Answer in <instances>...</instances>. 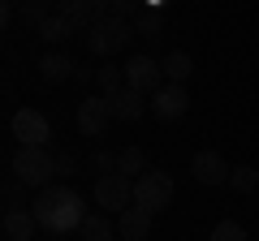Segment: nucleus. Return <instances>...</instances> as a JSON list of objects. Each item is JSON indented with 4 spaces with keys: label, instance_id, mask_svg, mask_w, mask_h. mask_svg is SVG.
<instances>
[{
    "label": "nucleus",
    "instance_id": "f257e3e1",
    "mask_svg": "<svg viewBox=\"0 0 259 241\" xmlns=\"http://www.w3.org/2000/svg\"><path fill=\"white\" fill-rule=\"evenodd\" d=\"M35 220L52 232H69V228H82L87 220V207H82V194H74L69 186H44L35 194Z\"/></svg>",
    "mask_w": 259,
    "mask_h": 241
},
{
    "label": "nucleus",
    "instance_id": "f03ea898",
    "mask_svg": "<svg viewBox=\"0 0 259 241\" xmlns=\"http://www.w3.org/2000/svg\"><path fill=\"white\" fill-rule=\"evenodd\" d=\"M13 176H18L22 186L44 190L48 181L56 176V155L48 147H22L18 155H13Z\"/></svg>",
    "mask_w": 259,
    "mask_h": 241
},
{
    "label": "nucleus",
    "instance_id": "7ed1b4c3",
    "mask_svg": "<svg viewBox=\"0 0 259 241\" xmlns=\"http://www.w3.org/2000/svg\"><path fill=\"white\" fill-rule=\"evenodd\" d=\"M173 203V176L168 172H143L139 181H134V207H143V211H164V207Z\"/></svg>",
    "mask_w": 259,
    "mask_h": 241
},
{
    "label": "nucleus",
    "instance_id": "20e7f679",
    "mask_svg": "<svg viewBox=\"0 0 259 241\" xmlns=\"http://www.w3.org/2000/svg\"><path fill=\"white\" fill-rule=\"evenodd\" d=\"M87 43H91V56H117L130 43V22L125 18H100L91 26V35H87Z\"/></svg>",
    "mask_w": 259,
    "mask_h": 241
},
{
    "label": "nucleus",
    "instance_id": "39448f33",
    "mask_svg": "<svg viewBox=\"0 0 259 241\" xmlns=\"http://www.w3.org/2000/svg\"><path fill=\"white\" fill-rule=\"evenodd\" d=\"M95 203L104 211H130V203H134V181L125 172H104L95 181Z\"/></svg>",
    "mask_w": 259,
    "mask_h": 241
},
{
    "label": "nucleus",
    "instance_id": "423d86ee",
    "mask_svg": "<svg viewBox=\"0 0 259 241\" xmlns=\"http://www.w3.org/2000/svg\"><path fill=\"white\" fill-rule=\"evenodd\" d=\"M125 86H134L139 95H156L164 86V65L151 61V56H130L125 65Z\"/></svg>",
    "mask_w": 259,
    "mask_h": 241
},
{
    "label": "nucleus",
    "instance_id": "0eeeda50",
    "mask_svg": "<svg viewBox=\"0 0 259 241\" xmlns=\"http://www.w3.org/2000/svg\"><path fill=\"white\" fill-rule=\"evenodd\" d=\"M147 108L156 112V120H182L186 108H190V95H186L182 82H164V86L147 99Z\"/></svg>",
    "mask_w": 259,
    "mask_h": 241
},
{
    "label": "nucleus",
    "instance_id": "6e6552de",
    "mask_svg": "<svg viewBox=\"0 0 259 241\" xmlns=\"http://www.w3.org/2000/svg\"><path fill=\"white\" fill-rule=\"evenodd\" d=\"M13 138H18L22 147H44V142L52 138V125H48V116H44V112L22 108L18 116H13Z\"/></svg>",
    "mask_w": 259,
    "mask_h": 241
},
{
    "label": "nucleus",
    "instance_id": "1a4fd4ad",
    "mask_svg": "<svg viewBox=\"0 0 259 241\" xmlns=\"http://www.w3.org/2000/svg\"><path fill=\"white\" fill-rule=\"evenodd\" d=\"M108 120H112V108H108V99H104V95H91V99L78 103V130H82L87 138H104Z\"/></svg>",
    "mask_w": 259,
    "mask_h": 241
},
{
    "label": "nucleus",
    "instance_id": "9d476101",
    "mask_svg": "<svg viewBox=\"0 0 259 241\" xmlns=\"http://www.w3.org/2000/svg\"><path fill=\"white\" fill-rule=\"evenodd\" d=\"M56 13H65L78 30H91L100 18H108V0H56Z\"/></svg>",
    "mask_w": 259,
    "mask_h": 241
},
{
    "label": "nucleus",
    "instance_id": "9b49d317",
    "mask_svg": "<svg viewBox=\"0 0 259 241\" xmlns=\"http://www.w3.org/2000/svg\"><path fill=\"white\" fill-rule=\"evenodd\" d=\"M190 172H194V181H203V186H225L233 168L225 164V155H216V151H199V155L190 159Z\"/></svg>",
    "mask_w": 259,
    "mask_h": 241
},
{
    "label": "nucleus",
    "instance_id": "f8f14e48",
    "mask_svg": "<svg viewBox=\"0 0 259 241\" xmlns=\"http://www.w3.org/2000/svg\"><path fill=\"white\" fill-rule=\"evenodd\" d=\"M108 99V108H112V120H139L143 112H147V99H143L134 86H121L117 95H104Z\"/></svg>",
    "mask_w": 259,
    "mask_h": 241
},
{
    "label": "nucleus",
    "instance_id": "ddd939ff",
    "mask_svg": "<svg viewBox=\"0 0 259 241\" xmlns=\"http://www.w3.org/2000/svg\"><path fill=\"white\" fill-rule=\"evenodd\" d=\"M39 228L35 211H22V207H13V211H5V237L9 241H30Z\"/></svg>",
    "mask_w": 259,
    "mask_h": 241
},
{
    "label": "nucleus",
    "instance_id": "4468645a",
    "mask_svg": "<svg viewBox=\"0 0 259 241\" xmlns=\"http://www.w3.org/2000/svg\"><path fill=\"white\" fill-rule=\"evenodd\" d=\"M121 237L125 241H147L151 232V211H143V207H130V211H121Z\"/></svg>",
    "mask_w": 259,
    "mask_h": 241
},
{
    "label": "nucleus",
    "instance_id": "2eb2a0df",
    "mask_svg": "<svg viewBox=\"0 0 259 241\" xmlns=\"http://www.w3.org/2000/svg\"><path fill=\"white\" fill-rule=\"evenodd\" d=\"M39 74H44V82H65V78L78 74V65L65 52H48L44 61H39Z\"/></svg>",
    "mask_w": 259,
    "mask_h": 241
},
{
    "label": "nucleus",
    "instance_id": "dca6fc26",
    "mask_svg": "<svg viewBox=\"0 0 259 241\" xmlns=\"http://www.w3.org/2000/svg\"><path fill=\"white\" fill-rule=\"evenodd\" d=\"M74 30H78V26H74L69 18H65V13H52V18H48L44 26H39V35H44L48 43H65V39L74 35Z\"/></svg>",
    "mask_w": 259,
    "mask_h": 241
},
{
    "label": "nucleus",
    "instance_id": "f3484780",
    "mask_svg": "<svg viewBox=\"0 0 259 241\" xmlns=\"http://www.w3.org/2000/svg\"><path fill=\"white\" fill-rule=\"evenodd\" d=\"M190 74H194V61L186 52H168L164 56V78H168V82H186Z\"/></svg>",
    "mask_w": 259,
    "mask_h": 241
},
{
    "label": "nucleus",
    "instance_id": "a211bd4d",
    "mask_svg": "<svg viewBox=\"0 0 259 241\" xmlns=\"http://www.w3.org/2000/svg\"><path fill=\"white\" fill-rule=\"evenodd\" d=\"M229 186L238 190V194H250V190L259 186V168H250V164H238V168L229 172Z\"/></svg>",
    "mask_w": 259,
    "mask_h": 241
},
{
    "label": "nucleus",
    "instance_id": "6ab92c4d",
    "mask_svg": "<svg viewBox=\"0 0 259 241\" xmlns=\"http://www.w3.org/2000/svg\"><path fill=\"white\" fill-rule=\"evenodd\" d=\"M108 237H112L108 215H87L82 220V241H108Z\"/></svg>",
    "mask_w": 259,
    "mask_h": 241
},
{
    "label": "nucleus",
    "instance_id": "aec40b11",
    "mask_svg": "<svg viewBox=\"0 0 259 241\" xmlns=\"http://www.w3.org/2000/svg\"><path fill=\"white\" fill-rule=\"evenodd\" d=\"M121 86H125V65H100V91L117 95Z\"/></svg>",
    "mask_w": 259,
    "mask_h": 241
},
{
    "label": "nucleus",
    "instance_id": "412c9836",
    "mask_svg": "<svg viewBox=\"0 0 259 241\" xmlns=\"http://www.w3.org/2000/svg\"><path fill=\"white\" fill-rule=\"evenodd\" d=\"M143 168H147V155H143L139 147H125L117 155V172H125V176H134V172H143Z\"/></svg>",
    "mask_w": 259,
    "mask_h": 241
},
{
    "label": "nucleus",
    "instance_id": "4be33fe9",
    "mask_svg": "<svg viewBox=\"0 0 259 241\" xmlns=\"http://www.w3.org/2000/svg\"><path fill=\"white\" fill-rule=\"evenodd\" d=\"M22 13H26V22H35V26H44L48 18H52V0H22Z\"/></svg>",
    "mask_w": 259,
    "mask_h": 241
},
{
    "label": "nucleus",
    "instance_id": "5701e85b",
    "mask_svg": "<svg viewBox=\"0 0 259 241\" xmlns=\"http://www.w3.org/2000/svg\"><path fill=\"white\" fill-rule=\"evenodd\" d=\"M212 241H246V228H242L238 220H221L212 228Z\"/></svg>",
    "mask_w": 259,
    "mask_h": 241
},
{
    "label": "nucleus",
    "instance_id": "b1692460",
    "mask_svg": "<svg viewBox=\"0 0 259 241\" xmlns=\"http://www.w3.org/2000/svg\"><path fill=\"white\" fill-rule=\"evenodd\" d=\"M134 5L139 0H108V18H125V13H134Z\"/></svg>",
    "mask_w": 259,
    "mask_h": 241
},
{
    "label": "nucleus",
    "instance_id": "393cba45",
    "mask_svg": "<svg viewBox=\"0 0 259 241\" xmlns=\"http://www.w3.org/2000/svg\"><path fill=\"white\" fill-rule=\"evenodd\" d=\"M156 26H160V22H156V13H147V18H143V30H147V35H143V39H147V43H156Z\"/></svg>",
    "mask_w": 259,
    "mask_h": 241
},
{
    "label": "nucleus",
    "instance_id": "a878e982",
    "mask_svg": "<svg viewBox=\"0 0 259 241\" xmlns=\"http://www.w3.org/2000/svg\"><path fill=\"white\" fill-rule=\"evenodd\" d=\"M95 168H104V172H112V168H117V155H108V151H100V155H95Z\"/></svg>",
    "mask_w": 259,
    "mask_h": 241
},
{
    "label": "nucleus",
    "instance_id": "bb28decb",
    "mask_svg": "<svg viewBox=\"0 0 259 241\" xmlns=\"http://www.w3.org/2000/svg\"><path fill=\"white\" fill-rule=\"evenodd\" d=\"M69 168H74V155H61V159H56V172H61V176H69Z\"/></svg>",
    "mask_w": 259,
    "mask_h": 241
},
{
    "label": "nucleus",
    "instance_id": "cd10ccee",
    "mask_svg": "<svg viewBox=\"0 0 259 241\" xmlns=\"http://www.w3.org/2000/svg\"><path fill=\"white\" fill-rule=\"evenodd\" d=\"M147 5H168V0H147Z\"/></svg>",
    "mask_w": 259,
    "mask_h": 241
}]
</instances>
